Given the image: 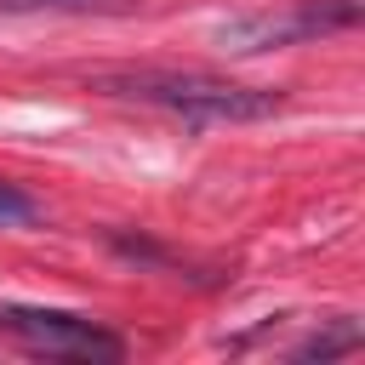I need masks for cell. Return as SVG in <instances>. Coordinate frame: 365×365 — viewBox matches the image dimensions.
Listing matches in <instances>:
<instances>
[{
  "label": "cell",
  "instance_id": "obj_1",
  "mask_svg": "<svg viewBox=\"0 0 365 365\" xmlns=\"http://www.w3.org/2000/svg\"><path fill=\"white\" fill-rule=\"evenodd\" d=\"M91 91H103L114 103L182 114L188 125H240V120H268L285 108V91L240 86V80L200 74V68H103V74H91Z\"/></svg>",
  "mask_w": 365,
  "mask_h": 365
},
{
  "label": "cell",
  "instance_id": "obj_2",
  "mask_svg": "<svg viewBox=\"0 0 365 365\" xmlns=\"http://www.w3.org/2000/svg\"><path fill=\"white\" fill-rule=\"evenodd\" d=\"M365 17L359 0H297L291 11H245L228 17L217 29V46L234 57H257V51H279V46H302L319 34H342Z\"/></svg>",
  "mask_w": 365,
  "mask_h": 365
},
{
  "label": "cell",
  "instance_id": "obj_3",
  "mask_svg": "<svg viewBox=\"0 0 365 365\" xmlns=\"http://www.w3.org/2000/svg\"><path fill=\"white\" fill-rule=\"evenodd\" d=\"M0 331H11L23 348L46 359H91V365L125 359V336L103 331L86 314H63V308H0Z\"/></svg>",
  "mask_w": 365,
  "mask_h": 365
},
{
  "label": "cell",
  "instance_id": "obj_4",
  "mask_svg": "<svg viewBox=\"0 0 365 365\" xmlns=\"http://www.w3.org/2000/svg\"><path fill=\"white\" fill-rule=\"evenodd\" d=\"M365 342V331L354 325V319H336V325H325V331H314V336H302L297 348H291V359H336V354H354Z\"/></svg>",
  "mask_w": 365,
  "mask_h": 365
},
{
  "label": "cell",
  "instance_id": "obj_5",
  "mask_svg": "<svg viewBox=\"0 0 365 365\" xmlns=\"http://www.w3.org/2000/svg\"><path fill=\"white\" fill-rule=\"evenodd\" d=\"M137 0H0V11H51V17H125Z\"/></svg>",
  "mask_w": 365,
  "mask_h": 365
},
{
  "label": "cell",
  "instance_id": "obj_6",
  "mask_svg": "<svg viewBox=\"0 0 365 365\" xmlns=\"http://www.w3.org/2000/svg\"><path fill=\"white\" fill-rule=\"evenodd\" d=\"M108 251L125 257V262H143V268H171V251L154 245L148 234H120V228H108Z\"/></svg>",
  "mask_w": 365,
  "mask_h": 365
},
{
  "label": "cell",
  "instance_id": "obj_7",
  "mask_svg": "<svg viewBox=\"0 0 365 365\" xmlns=\"http://www.w3.org/2000/svg\"><path fill=\"white\" fill-rule=\"evenodd\" d=\"M34 217H40V200L23 194L17 182H0V222L11 228V222H34Z\"/></svg>",
  "mask_w": 365,
  "mask_h": 365
}]
</instances>
